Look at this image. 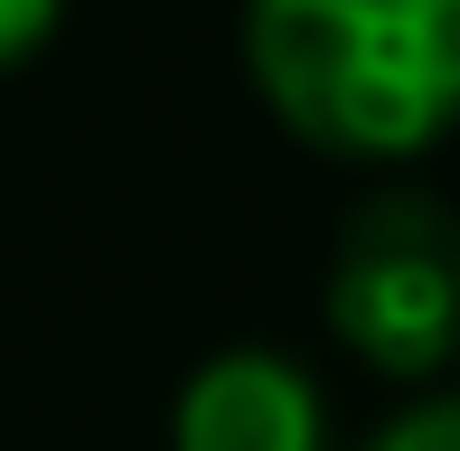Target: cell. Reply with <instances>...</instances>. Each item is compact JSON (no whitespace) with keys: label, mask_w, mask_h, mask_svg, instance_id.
I'll return each mask as SVG.
<instances>
[{"label":"cell","mask_w":460,"mask_h":451,"mask_svg":"<svg viewBox=\"0 0 460 451\" xmlns=\"http://www.w3.org/2000/svg\"><path fill=\"white\" fill-rule=\"evenodd\" d=\"M254 85L301 141L404 160L460 122V0H244Z\"/></svg>","instance_id":"1"},{"label":"cell","mask_w":460,"mask_h":451,"mask_svg":"<svg viewBox=\"0 0 460 451\" xmlns=\"http://www.w3.org/2000/svg\"><path fill=\"white\" fill-rule=\"evenodd\" d=\"M329 330L385 376H442L460 358V208L385 189L329 254Z\"/></svg>","instance_id":"2"},{"label":"cell","mask_w":460,"mask_h":451,"mask_svg":"<svg viewBox=\"0 0 460 451\" xmlns=\"http://www.w3.org/2000/svg\"><path fill=\"white\" fill-rule=\"evenodd\" d=\"M170 451H329V404L273 348H226L179 385Z\"/></svg>","instance_id":"3"},{"label":"cell","mask_w":460,"mask_h":451,"mask_svg":"<svg viewBox=\"0 0 460 451\" xmlns=\"http://www.w3.org/2000/svg\"><path fill=\"white\" fill-rule=\"evenodd\" d=\"M367 451H460V395H423L413 414H394Z\"/></svg>","instance_id":"4"},{"label":"cell","mask_w":460,"mask_h":451,"mask_svg":"<svg viewBox=\"0 0 460 451\" xmlns=\"http://www.w3.org/2000/svg\"><path fill=\"white\" fill-rule=\"evenodd\" d=\"M57 10H66V0H0V75H10V66H29V57L48 48Z\"/></svg>","instance_id":"5"}]
</instances>
